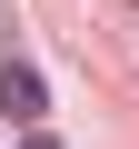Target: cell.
<instances>
[{
	"mask_svg": "<svg viewBox=\"0 0 139 149\" xmlns=\"http://www.w3.org/2000/svg\"><path fill=\"white\" fill-rule=\"evenodd\" d=\"M0 109H10V129H40V119H50V80H40L20 50L0 60Z\"/></svg>",
	"mask_w": 139,
	"mask_h": 149,
	"instance_id": "cell-1",
	"label": "cell"
},
{
	"mask_svg": "<svg viewBox=\"0 0 139 149\" xmlns=\"http://www.w3.org/2000/svg\"><path fill=\"white\" fill-rule=\"evenodd\" d=\"M20 149H60V139H50V129H20Z\"/></svg>",
	"mask_w": 139,
	"mask_h": 149,
	"instance_id": "cell-2",
	"label": "cell"
}]
</instances>
